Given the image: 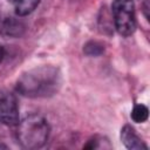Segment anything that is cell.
I'll return each mask as SVG.
<instances>
[{
	"label": "cell",
	"mask_w": 150,
	"mask_h": 150,
	"mask_svg": "<svg viewBox=\"0 0 150 150\" xmlns=\"http://www.w3.org/2000/svg\"><path fill=\"white\" fill-rule=\"evenodd\" d=\"M0 122L6 125H18L19 105L15 95L8 90H0Z\"/></svg>",
	"instance_id": "4"
},
{
	"label": "cell",
	"mask_w": 150,
	"mask_h": 150,
	"mask_svg": "<svg viewBox=\"0 0 150 150\" xmlns=\"http://www.w3.org/2000/svg\"><path fill=\"white\" fill-rule=\"evenodd\" d=\"M102 52H103V46L100 45L96 41H90V42H88L84 46V53L87 55H90V56L94 55V56H96V55H100Z\"/></svg>",
	"instance_id": "8"
},
{
	"label": "cell",
	"mask_w": 150,
	"mask_h": 150,
	"mask_svg": "<svg viewBox=\"0 0 150 150\" xmlns=\"http://www.w3.org/2000/svg\"><path fill=\"white\" fill-rule=\"evenodd\" d=\"M114 22L116 30L123 35L129 36L136 29L135 5L132 0H114L111 4Z\"/></svg>",
	"instance_id": "3"
},
{
	"label": "cell",
	"mask_w": 150,
	"mask_h": 150,
	"mask_svg": "<svg viewBox=\"0 0 150 150\" xmlns=\"http://www.w3.org/2000/svg\"><path fill=\"white\" fill-rule=\"evenodd\" d=\"M121 139L128 149L138 150V149H146V145L136 134L135 129L131 125H124L121 130Z\"/></svg>",
	"instance_id": "5"
},
{
	"label": "cell",
	"mask_w": 150,
	"mask_h": 150,
	"mask_svg": "<svg viewBox=\"0 0 150 150\" xmlns=\"http://www.w3.org/2000/svg\"><path fill=\"white\" fill-rule=\"evenodd\" d=\"M149 110L144 104H136L131 111V118L136 123H143L148 120Z\"/></svg>",
	"instance_id": "7"
},
{
	"label": "cell",
	"mask_w": 150,
	"mask_h": 150,
	"mask_svg": "<svg viewBox=\"0 0 150 150\" xmlns=\"http://www.w3.org/2000/svg\"><path fill=\"white\" fill-rule=\"evenodd\" d=\"M49 125L39 115H29L18 123L16 137L19 143L26 149H39L48 139Z\"/></svg>",
	"instance_id": "2"
},
{
	"label": "cell",
	"mask_w": 150,
	"mask_h": 150,
	"mask_svg": "<svg viewBox=\"0 0 150 150\" xmlns=\"http://www.w3.org/2000/svg\"><path fill=\"white\" fill-rule=\"evenodd\" d=\"M0 148H6V146H5L4 144H0Z\"/></svg>",
	"instance_id": "10"
},
{
	"label": "cell",
	"mask_w": 150,
	"mask_h": 150,
	"mask_svg": "<svg viewBox=\"0 0 150 150\" xmlns=\"http://www.w3.org/2000/svg\"><path fill=\"white\" fill-rule=\"evenodd\" d=\"M13 6V9L16 15L25 16L32 13L39 5L40 0H8Z\"/></svg>",
	"instance_id": "6"
},
{
	"label": "cell",
	"mask_w": 150,
	"mask_h": 150,
	"mask_svg": "<svg viewBox=\"0 0 150 150\" xmlns=\"http://www.w3.org/2000/svg\"><path fill=\"white\" fill-rule=\"evenodd\" d=\"M60 86V74L53 67H40L23 74L16 84L21 95L28 97H43L54 94Z\"/></svg>",
	"instance_id": "1"
},
{
	"label": "cell",
	"mask_w": 150,
	"mask_h": 150,
	"mask_svg": "<svg viewBox=\"0 0 150 150\" xmlns=\"http://www.w3.org/2000/svg\"><path fill=\"white\" fill-rule=\"evenodd\" d=\"M2 57H4V49H2V47L0 46V62L2 61Z\"/></svg>",
	"instance_id": "9"
}]
</instances>
